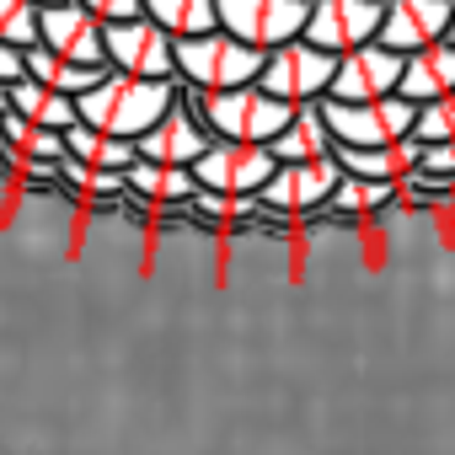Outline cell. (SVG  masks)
I'll list each match as a JSON object with an SVG mask.
<instances>
[{"label": "cell", "mask_w": 455, "mask_h": 455, "mask_svg": "<svg viewBox=\"0 0 455 455\" xmlns=\"http://www.w3.org/2000/svg\"><path fill=\"white\" fill-rule=\"evenodd\" d=\"M412 182L455 188V140H434V145H423V156H418V166H412Z\"/></svg>", "instance_id": "cell-28"}, {"label": "cell", "mask_w": 455, "mask_h": 455, "mask_svg": "<svg viewBox=\"0 0 455 455\" xmlns=\"http://www.w3.org/2000/svg\"><path fill=\"white\" fill-rule=\"evenodd\" d=\"M322 118L332 124L338 145H391V140L412 134L418 102L402 97V92H391V97H364V102L322 97Z\"/></svg>", "instance_id": "cell-5"}, {"label": "cell", "mask_w": 455, "mask_h": 455, "mask_svg": "<svg viewBox=\"0 0 455 455\" xmlns=\"http://www.w3.org/2000/svg\"><path fill=\"white\" fill-rule=\"evenodd\" d=\"M172 108H177V76L156 81V76H129V70L108 65V76L92 92H81V118L97 124V129H113L124 140H140Z\"/></svg>", "instance_id": "cell-1"}, {"label": "cell", "mask_w": 455, "mask_h": 455, "mask_svg": "<svg viewBox=\"0 0 455 455\" xmlns=\"http://www.w3.org/2000/svg\"><path fill=\"white\" fill-rule=\"evenodd\" d=\"M402 193V182H386V177H359V172H343V182L332 188V214H348V220H364V214H380L391 209V198Z\"/></svg>", "instance_id": "cell-22"}, {"label": "cell", "mask_w": 455, "mask_h": 455, "mask_svg": "<svg viewBox=\"0 0 455 455\" xmlns=\"http://www.w3.org/2000/svg\"><path fill=\"white\" fill-rule=\"evenodd\" d=\"M108 65L129 70V76L172 81L177 76V38L156 17H145V12L124 17V22H108Z\"/></svg>", "instance_id": "cell-8"}, {"label": "cell", "mask_w": 455, "mask_h": 455, "mask_svg": "<svg viewBox=\"0 0 455 455\" xmlns=\"http://www.w3.org/2000/svg\"><path fill=\"white\" fill-rule=\"evenodd\" d=\"M274 156L279 161H322V156H338V134L322 118V102H300L295 108V118L274 134Z\"/></svg>", "instance_id": "cell-17"}, {"label": "cell", "mask_w": 455, "mask_h": 455, "mask_svg": "<svg viewBox=\"0 0 455 455\" xmlns=\"http://www.w3.org/2000/svg\"><path fill=\"white\" fill-rule=\"evenodd\" d=\"M193 209L214 225H242V220H258L263 198L258 193H225V188H198L193 193Z\"/></svg>", "instance_id": "cell-25"}, {"label": "cell", "mask_w": 455, "mask_h": 455, "mask_svg": "<svg viewBox=\"0 0 455 455\" xmlns=\"http://www.w3.org/2000/svg\"><path fill=\"white\" fill-rule=\"evenodd\" d=\"M396 92H402V97H412V102H428V97L455 92V44H450V38H434V44L412 49Z\"/></svg>", "instance_id": "cell-18"}, {"label": "cell", "mask_w": 455, "mask_h": 455, "mask_svg": "<svg viewBox=\"0 0 455 455\" xmlns=\"http://www.w3.org/2000/svg\"><path fill=\"white\" fill-rule=\"evenodd\" d=\"M38 28H44V6H38V0H0V38L33 49Z\"/></svg>", "instance_id": "cell-26"}, {"label": "cell", "mask_w": 455, "mask_h": 455, "mask_svg": "<svg viewBox=\"0 0 455 455\" xmlns=\"http://www.w3.org/2000/svg\"><path fill=\"white\" fill-rule=\"evenodd\" d=\"M279 156L263 140H209V150L193 161L198 188H225V193H263L274 177Z\"/></svg>", "instance_id": "cell-7"}, {"label": "cell", "mask_w": 455, "mask_h": 455, "mask_svg": "<svg viewBox=\"0 0 455 455\" xmlns=\"http://www.w3.org/2000/svg\"><path fill=\"white\" fill-rule=\"evenodd\" d=\"M38 6H60V0H38Z\"/></svg>", "instance_id": "cell-33"}, {"label": "cell", "mask_w": 455, "mask_h": 455, "mask_svg": "<svg viewBox=\"0 0 455 455\" xmlns=\"http://www.w3.org/2000/svg\"><path fill=\"white\" fill-rule=\"evenodd\" d=\"M193 113L209 124L214 140H263V145H274V134L295 118V102L247 81V86H225V92H198Z\"/></svg>", "instance_id": "cell-3"}, {"label": "cell", "mask_w": 455, "mask_h": 455, "mask_svg": "<svg viewBox=\"0 0 455 455\" xmlns=\"http://www.w3.org/2000/svg\"><path fill=\"white\" fill-rule=\"evenodd\" d=\"M38 44L70 54V60H86V65H108V22L81 6V0H60V6H44V28H38Z\"/></svg>", "instance_id": "cell-12"}, {"label": "cell", "mask_w": 455, "mask_h": 455, "mask_svg": "<svg viewBox=\"0 0 455 455\" xmlns=\"http://www.w3.org/2000/svg\"><path fill=\"white\" fill-rule=\"evenodd\" d=\"M343 182V161L338 156H322V161H279L274 177L263 182V209L258 220H306L316 209L332 204V188Z\"/></svg>", "instance_id": "cell-4"}, {"label": "cell", "mask_w": 455, "mask_h": 455, "mask_svg": "<svg viewBox=\"0 0 455 455\" xmlns=\"http://www.w3.org/2000/svg\"><path fill=\"white\" fill-rule=\"evenodd\" d=\"M124 177H129V193H134V198H150V204H161V209L193 204V193H198V177H193V166H182V161H150V156H140Z\"/></svg>", "instance_id": "cell-16"}, {"label": "cell", "mask_w": 455, "mask_h": 455, "mask_svg": "<svg viewBox=\"0 0 455 455\" xmlns=\"http://www.w3.org/2000/svg\"><path fill=\"white\" fill-rule=\"evenodd\" d=\"M380 22H386V0H311L306 38L322 44L327 54H348L380 38Z\"/></svg>", "instance_id": "cell-10"}, {"label": "cell", "mask_w": 455, "mask_h": 455, "mask_svg": "<svg viewBox=\"0 0 455 455\" xmlns=\"http://www.w3.org/2000/svg\"><path fill=\"white\" fill-rule=\"evenodd\" d=\"M65 150L70 156H81V161H92V166H108V172H129L134 161H140V145L134 140H124V134H113V129H97V124H76V129H65Z\"/></svg>", "instance_id": "cell-20"}, {"label": "cell", "mask_w": 455, "mask_h": 455, "mask_svg": "<svg viewBox=\"0 0 455 455\" xmlns=\"http://www.w3.org/2000/svg\"><path fill=\"white\" fill-rule=\"evenodd\" d=\"M81 6H92L102 22H124V17H140L145 0H81Z\"/></svg>", "instance_id": "cell-30"}, {"label": "cell", "mask_w": 455, "mask_h": 455, "mask_svg": "<svg viewBox=\"0 0 455 455\" xmlns=\"http://www.w3.org/2000/svg\"><path fill=\"white\" fill-rule=\"evenodd\" d=\"M12 108V81H0V113Z\"/></svg>", "instance_id": "cell-31"}, {"label": "cell", "mask_w": 455, "mask_h": 455, "mask_svg": "<svg viewBox=\"0 0 455 455\" xmlns=\"http://www.w3.org/2000/svg\"><path fill=\"white\" fill-rule=\"evenodd\" d=\"M268 49L236 38L231 28H209L193 38H177V76L193 81L198 92H225V86H247L263 76Z\"/></svg>", "instance_id": "cell-2"}, {"label": "cell", "mask_w": 455, "mask_h": 455, "mask_svg": "<svg viewBox=\"0 0 455 455\" xmlns=\"http://www.w3.org/2000/svg\"><path fill=\"white\" fill-rule=\"evenodd\" d=\"M22 76H28V49L0 38V81H22Z\"/></svg>", "instance_id": "cell-29"}, {"label": "cell", "mask_w": 455, "mask_h": 455, "mask_svg": "<svg viewBox=\"0 0 455 455\" xmlns=\"http://www.w3.org/2000/svg\"><path fill=\"white\" fill-rule=\"evenodd\" d=\"M412 134H418L423 145H434V140H455V92H444V97H428V102H418Z\"/></svg>", "instance_id": "cell-27"}, {"label": "cell", "mask_w": 455, "mask_h": 455, "mask_svg": "<svg viewBox=\"0 0 455 455\" xmlns=\"http://www.w3.org/2000/svg\"><path fill=\"white\" fill-rule=\"evenodd\" d=\"M28 76L60 86V92H70V97H81V92H92V86L108 76V65H86V60H70V54H60V49H49V44H33V49H28Z\"/></svg>", "instance_id": "cell-21"}, {"label": "cell", "mask_w": 455, "mask_h": 455, "mask_svg": "<svg viewBox=\"0 0 455 455\" xmlns=\"http://www.w3.org/2000/svg\"><path fill=\"white\" fill-rule=\"evenodd\" d=\"M12 108H17L22 118L49 124V129H76V124H81V97H70V92H60V86H49V81H38V76L12 81Z\"/></svg>", "instance_id": "cell-19"}, {"label": "cell", "mask_w": 455, "mask_h": 455, "mask_svg": "<svg viewBox=\"0 0 455 455\" xmlns=\"http://www.w3.org/2000/svg\"><path fill=\"white\" fill-rule=\"evenodd\" d=\"M455 17V0H386V22H380V44L412 54L434 38L450 33Z\"/></svg>", "instance_id": "cell-13"}, {"label": "cell", "mask_w": 455, "mask_h": 455, "mask_svg": "<svg viewBox=\"0 0 455 455\" xmlns=\"http://www.w3.org/2000/svg\"><path fill=\"white\" fill-rule=\"evenodd\" d=\"M444 38H450V44H455V17H450V33H444Z\"/></svg>", "instance_id": "cell-32"}, {"label": "cell", "mask_w": 455, "mask_h": 455, "mask_svg": "<svg viewBox=\"0 0 455 455\" xmlns=\"http://www.w3.org/2000/svg\"><path fill=\"white\" fill-rule=\"evenodd\" d=\"M423 156V140L418 134H402L391 145H338V161L343 172H359V177H386V182H407L412 166Z\"/></svg>", "instance_id": "cell-15"}, {"label": "cell", "mask_w": 455, "mask_h": 455, "mask_svg": "<svg viewBox=\"0 0 455 455\" xmlns=\"http://www.w3.org/2000/svg\"><path fill=\"white\" fill-rule=\"evenodd\" d=\"M209 140H214L209 124H204L193 108L177 102V108H172L166 118H156L134 145H140V156H150V161H182V166H193V161L209 150Z\"/></svg>", "instance_id": "cell-14"}, {"label": "cell", "mask_w": 455, "mask_h": 455, "mask_svg": "<svg viewBox=\"0 0 455 455\" xmlns=\"http://www.w3.org/2000/svg\"><path fill=\"white\" fill-rule=\"evenodd\" d=\"M332 76H338V54H327L322 44H311V38L300 33V38L268 49L258 86H268L274 97H284V102L300 108V102H322V97L332 92Z\"/></svg>", "instance_id": "cell-6"}, {"label": "cell", "mask_w": 455, "mask_h": 455, "mask_svg": "<svg viewBox=\"0 0 455 455\" xmlns=\"http://www.w3.org/2000/svg\"><path fill=\"white\" fill-rule=\"evenodd\" d=\"M402 70H407V54L370 38L348 54H338V76H332V92L327 97H348V102H364V97H391L402 86Z\"/></svg>", "instance_id": "cell-11"}, {"label": "cell", "mask_w": 455, "mask_h": 455, "mask_svg": "<svg viewBox=\"0 0 455 455\" xmlns=\"http://www.w3.org/2000/svg\"><path fill=\"white\" fill-rule=\"evenodd\" d=\"M0 134H6V145L17 156H44V161H60L65 156V129H49L38 118H22L17 108L0 113Z\"/></svg>", "instance_id": "cell-24"}, {"label": "cell", "mask_w": 455, "mask_h": 455, "mask_svg": "<svg viewBox=\"0 0 455 455\" xmlns=\"http://www.w3.org/2000/svg\"><path fill=\"white\" fill-rule=\"evenodd\" d=\"M306 17H311V0H220V28H231L258 49H279L300 38Z\"/></svg>", "instance_id": "cell-9"}, {"label": "cell", "mask_w": 455, "mask_h": 455, "mask_svg": "<svg viewBox=\"0 0 455 455\" xmlns=\"http://www.w3.org/2000/svg\"><path fill=\"white\" fill-rule=\"evenodd\" d=\"M145 17H156L172 38H193L220 28V0H145Z\"/></svg>", "instance_id": "cell-23"}]
</instances>
